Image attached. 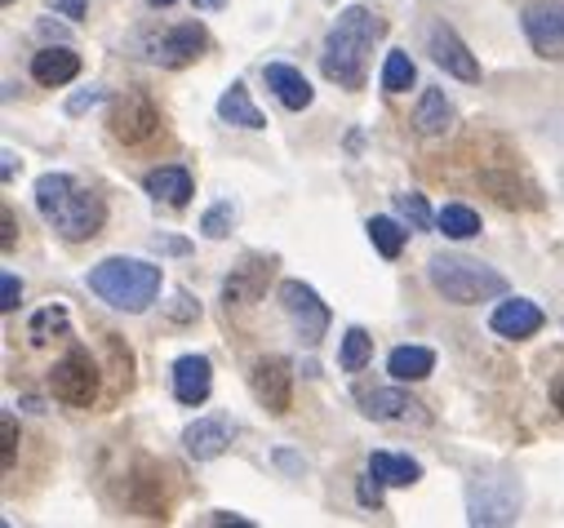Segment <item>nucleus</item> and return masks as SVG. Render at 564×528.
<instances>
[{"label":"nucleus","mask_w":564,"mask_h":528,"mask_svg":"<svg viewBox=\"0 0 564 528\" xmlns=\"http://www.w3.org/2000/svg\"><path fill=\"white\" fill-rule=\"evenodd\" d=\"M382 36H387V23L369 6H347L325 36L321 72L343 89H365V67H369L373 41H382Z\"/></svg>","instance_id":"1"},{"label":"nucleus","mask_w":564,"mask_h":528,"mask_svg":"<svg viewBox=\"0 0 564 528\" xmlns=\"http://www.w3.org/2000/svg\"><path fill=\"white\" fill-rule=\"evenodd\" d=\"M36 209L41 218L67 240V244H80V240H94L107 222V205L98 191L89 187H76L72 174H41L36 178Z\"/></svg>","instance_id":"2"},{"label":"nucleus","mask_w":564,"mask_h":528,"mask_svg":"<svg viewBox=\"0 0 564 528\" xmlns=\"http://www.w3.org/2000/svg\"><path fill=\"white\" fill-rule=\"evenodd\" d=\"M85 285L107 307L138 316L161 298V267H152V262H143V257H102L98 267H89Z\"/></svg>","instance_id":"3"},{"label":"nucleus","mask_w":564,"mask_h":528,"mask_svg":"<svg viewBox=\"0 0 564 528\" xmlns=\"http://www.w3.org/2000/svg\"><path fill=\"white\" fill-rule=\"evenodd\" d=\"M427 280L445 302H458V307H476V302H489V298L507 294L502 272L485 267V262H476V257H463V253H436L427 262Z\"/></svg>","instance_id":"4"},{"label":"nucleus","mask_w":564,"mask_h":528,"mask_svg":"<svg viewBox=\"0 0 564 528\" xmlns=\"http://www.w3.org/2000/svg\"><path fill=\"white\" fill-rule=\"evenodd\" d=\"M467 519L471 524H516L520 519V480L507 471L476 475L467 484Z\"/></svg>","instance_id":"5"},{"label":"nucleus","mask_w":564,"mask_h":528,"mask_svg":"<svg viewBox=\"0 0 564 528\" xmlns=\"http://www.w3.org/2000/svg\"><path fill=\"white\" fill-rule=\"evenodd\" d=\"M98 364L89 360L85 346H72L54 369H50V391L54 400L67 405V409H89L98 400Z\"/></svg>","instance_id":"6"},{"label":"nucleus","mask_w":564,"mask_h":528,"mask_svg":"<svg viewBox=\"0 0 564 528\" xmlns=\"http://www.w3.org/2000/svg\"><path fill=\"white\" fill-rule=\"evenodd\" d=\"M249 391H253V400L271 414V418H285L290 405H294V369L285 355H262L253 360L249 369Z\"/></svg>","instance_id":"7"},{"label":"nucleus","mask_w":564,"mask_h":528,"mask_svg":"<svg viewBox=\"0 0 564 528\" xmlns=\"http://www.w3.org/2000/svg\"><path fill=\"white\" fill-rule=\"evenodd\" d=\"M275 298H280V307H285V316L294 320V329H299V338H303L307 346H316V342L325 338V329H329V307L321 302V294H316L312 285H303V280H280Z\"/></svg>","instance_id":"8"},{"label":"nucleus","mask_w":564,"mask_h":528,"mask_svg":"<svg viewBox=\"0 0 564 528\" xmlns=\"http://www.w3.org/2000/svg\"><path fill=\"white\" fill-rule=\"evenodd\" d=\"M520 28L538 58L564 63V6L560 0H538V6H529L520 14Z\"/></svg>","instance_id":"9"},{"label":"nucleus","mask_w":564,"mask_h":528,"mask_svg":"<svg viewBox=\"0 0 564 528\" xmlns=\"http://www.w3.org/2000/svg\"><path fill=\"white\" fill-rule=\"evenodd\" d=\"M111 139L116 143H124V147H138V143H148L156 129H161V111L148 102V98H138V94H129V98H120L116 107H111Z\"/></svg>","instance_id":"10"},{"label":"nucleus","mask_w":564,"mask_h":528,"mask_svg":"<svg viewBox=\"0 0 564 528\" xmlns=\"http://www.w3.org/2000/svg\"><path fill=\"white\" fill-rule=\"evenodd\" d=\"M360 414L365 418H373V422H400V427H427L432 422V414L427 409H422L417 400H413V395L409 391H395V386H378V391H365L360 395Z\"/></svg>","instance_id":"11"},{"label":"nucleus","mask_w":564,"mask_h":528,"mask_svg":"<svg viewBox=\"0 0 564 528\" xmlns=\"http://www.w3.org/2000/svg\"><path fill=\"white\" fill-rule=\"evenodd\" d=\"M205 45H209V36H205L200 23H178V28H170L165 36H156V41L148 45V58H152L156 67L178 72V67L196 63V58L205 54Z\"/></svg>","instance_id":"12"},{"label":"nucleus","mask_w":564,"mask_h":528,"mask_svg":"<svg viewBox=\"0 0 564 528\" xmlns=\"http://www.w3.org/2000/svg\"><path fill=\"white\" fill-rule=\"evenodd\" d=\"M427 54H432V63L445 67L449 76H458V80H467V85L480 80L476 54L463 45V36H458L449 23H432V28H427Z\"/></svg>","instance_id":"13"},{"label":"nucleus","mask_w":564,"mask_h":528,"mask_svg":"<svg viewBox=\"0 0 564 528\" xmlns=\"http://www.w3.org/2000/svg\"><path fill=\"white\" fill-rule=\"evenodd\" d=\"M271 272H275L271 257H245L240 267L223 280V302H227V307H253V302L267 294Z\"/></svg>","instance_id":"14"},{"label":"nucleus","mask_w":564,"mask_h":528,"mask_svg":"<svg viewBox=\"0 0 564 528\" xmlns=\"http://www.w3.org/2000/svg\"><path fill=\"white\" fill-rule=\"evenodd\" d=\"M214 391V364L205 355H178L174 360V400L178 405H205Z\"/></svg>","instance_id":"15"},{"label":"nucleus","mask_w":564,"mask_h":528,"mask_svg":"<svg viewBox=\"0 0 564 528\" xmlns=\"http://www.w3.org/2000/svg\"><path fill=\"white\" fill-rule=\"evenodd\" d=\"M542 324H546V316H542V307L529 302V298H507V302L494 307V316H489V329H494L498 338H511V342L533 338Z\"/></svg>","instance_id":"16"},{"label":"nucleus","mask_w":564,"mask_h":528,"mask_svg":"<svg viewBox=\"0 0 564 528\" xmlns=\"http://www.w3.org/2000/svg\"><path fill=\"white\" fill-rule=\"evenodd\" d=\"M80 76V54L67 50V45H50L41 54H32V80L45 85V89H63Z\"/></svg>","instance_id":"17"},{"label":"nucleus","mask_w":564,"mask_h":528,"mask_svg":"<svg viewBox=\"0 0 564 528\" xmlns=\"http://www.w3.org/2000/svg\"><path fill=\"white\" fill-rule=\"evenodd\" d=\"M262 80H267V89L285 102L290 111H307L312 107V85H307V76L299 72V67H290V63H267L262 67Z\"/></svg>","instance_id":"18"},{"label":"nucleus","mask_w":564,"mask_h":528,"mask_svg":"<svg viewBox=\"0 0 564 528\" xmlns=\"http://www.w3.org/2000/svg\"><path fill=\"white\" fill-rule=\"evenodd\" d=\"M143 191H148L152 200H165L170 209H183V205L192 200V174H187L183 165H161V169H152V174L143 178Z\"/></svg>","instance_id":"19"},{"label":"nucleus","mask_w":564,"mask_h":528,"mask_svg":"<svg viewBox=\"0 0 564 528\" xmlns=\"http://www.w3.org/2000/svg\"><path fill=\"white\" fill-rule=\"evenodd\" d=\"M227 444H231V436H227V422H218V418H200V422H192V427L183 431V449H187L196 462L223 458Z\"/></svg>","instance_id":"20"},{"label":"nucleus","mask_w":564,"mask_h":528,"mask_svg":"<svg viewBox=\"0 0 564 528\" xmlns=\"http://www.w3.org/2000/svg\"><path fill=\"white\" fill-rule=\"evenodd\" d=\"M413 124H417L422 139H441L445 134V129L454 124V107H449L445 89H422L417 111H413Z\"/></svg>","instance_id":"21"},{"label":"nucleus","mask_w":564,"mask_h":528,"mask_svg":"<svg viewBox=\"0 0 564 528\" xmlns=\"http://www.w3.org/2000/svg\"><path fill=\"white\" fill-rule=\"evenodd\" d=\"M218 120L240 124V129H267V116L253 107V98H249L245 80H231V85L223 89V98H218Z\"/></svg>","instance_id":"22"},{"label":"nucleus","mask_w":564,"mask_h":528,"mask_svg":"<svg viewBox=\"0 0 564 528\" xmlns=\"http://www.w3.org/2000/svg\"><path fill=\"white\" fill-rule=\"evenodd\" d=\"M480 187H485L502 209H538V205H542V196H538L529 183H520V178H511V174H498V169L480 174Z\"/></svg>","instance_id":"23"},{"label":"nucleus","mask_w":564,"mask_h":528,"mask_svg":"<svg viewBox=\"0 0 564 528\" xmlns=\"http://www.w3.org/2000/svg\"><path fill=\"white\" fill-rule=\"evenodd\" d=\"M387 373L395 382H422L436 373V351L432 346H395L387 355Z\"/></svg>","instance_id":"24"},{"label":"nucleus","mask_w":564,"mask_h":528,"mask_svg":"<svg viewBox=\"0 0 564 528\" xmlns=\"http://www.w3.org/2000/svg\"><path fill=\"white\" fill-rule=\"evenodd\" d=\"M369 471H373L382 484H395V488H409V484L422 480V466H417L413 458H400V453H387V449L369 453Z\"/></svg>","instance_id":"25"},{"label":"nucleus","mask_w":564,"mask_h":528,"mask_svg":"<svg viewBox=\"0 0 564 528\" xmlns=\"http://www.w3.org/2000/svg\"><path fill=\"white\" fill-rule=\"evenodd\" d=\"M369 240H373V249L387 257V262H395L400 253H404V240H409V231L395 222V218H369Z\"/></svg>","instance_id":"26"},{"label":"nucleus","mask_w":564,"mask_h":528,"mask_svg":"<svg viewBox=\"0 0 564 528\" xmlns=\"http://www.w3.org/2000/svg\"><path fill=\"white\" fill-rule=\"evenodd\" d=\"M436 227H441L449 240H471V235H480V213L467 209V205H445V209L436 213Z\"/></svg>","instance_id":"27"},{"label":"nucleus","mask_w":564,"mask_h":528,"mask_svg":"<svg viewBox=\"0 0 564 528\" xmlns=\"http://www.w3.org/2000/svg\"><path fill=\"white\" fill-rule=\"evenodd\" d=\"M369 360H373V338H369L360 324H356V329H347V333H343V351H338L343 373H360Z\"/></svg>","instance_id":"28"},{"label":"nucleus","mask_w":564,"mask_h":528,"mask_svg":"<svg viewBox=\"0 0 564 528\" xmlns=\"http://www.w3.org/2000/svg\"><path fill=\"white\" fill-rule=\"evenodd\" d=\"M413 76H417V72H413V58H409L404 50H391L387 63H382V89H387V94H404V89L413 85Z\"/></svg>","instance_id":"29"},{"label":"nucleus","mask_w":564,"mask_h":528,"mask_svg":"<svg viewBox=\"0 0 564 528\" xmlns=\"http://www.w3.org/2000/svg\"><path fill=\"white\" fill-rule=\"evenodd\" d=\"M395 213H400L404 222H413L417 231H427V227L436 222L432 209H427V200H422L417 191H400V196H395Z\"/></svg>","instance_id":"30"},{"label":"nucleus","mask_w":564,"mask_h":528,"mask_svg":"<svg viewBox=\"0 0 564 528\" xmlns=\"http://www.w3.org/2000/svg\"><path fill=\"white\" fill-rule=\"evenodd\" d=\"M231 218H236V209H231V200H218L205 218H200V231L209 235V240H223L227 231H231Z\"/></svg>","instance_id":"31"},{"label":"nucleus","mask_w":564,"mask_h":528,"mask_svg":"<svg viewBox=\"0 0 564 528\" xmlns=\"http://www.w3.org/2000/svg\"><path fill=\"white\" fill-rule=\"evenodd\" d=\"M58 329H67V311L63 307H45L41 316H32V342H45Z\"/></svg>","instance_id":"32"},{"label":"nucleus","mask_w":564,"mask_h":528,"mask_svg":"<svg viewBox=\"0 0 564 528\" xmlns=\"http://www.w3.org/2000/svg\"><path fill=\"white\" fill-rule=\"evenodd\" d=\"M356 497H360V506L378 510V506H382V480H378L373 471H365V475H360V484H356Z\"/></svg>","instance_id":"33"},{"label":"nucleus","mask_w":564,"mask_h":528,"mask_svg":"<svg viewBox=\"0 0 564 528\" xmlns=\"http://www.w3.org/2000/svg\"><path fill=\"white\" fill-rule=\"evenodd\" d=\"M0 440H6V444H0V462H6V471L14 466V449H19V431H14V418L6 414V418H0Z\"/></svg>","instance_id":"34"},{"label":"nucleus","mask_w":564,"mask_h":528,"mask_svg":"<svg viewBox=\"0 0 564 528\" xmlns=\"http://www.w3.org/2000/svg\"><path fill=\"white\" fill-rule=\"evenodd\" d=\"M19 298H23V280L14 276V272H6V280H0V311H14L19 307Z\"/></svg>","instance_id":"35"},{"label":"nucleus","mask_w":564,"mask_h":528,"mask_svg":"<svg viewBox=\"0 0 564 528\" xmlns=\"http://www.w3.org/2000/svg\"><path fill=\"white\" fill-rule=\"evenodd\" d=\"M50 6H54V14H63V19H85L89 0H50Z\"/></svg>","instance_id":"36"},{"label":"nucleus","mask_w":564,"mask_h":528,"mask_svg":"<svg viewBox=\"0 0 564 528\" xmlns=\"http://www.w3.org/2000/svg\"><path fill=\"white\" fill-rule=\"evenodd\" d=\"M174 302H178V307H174V311H170V316H174V320H196V316H200V307H196V302H192V294H178V298H174Z\"/></svg>","instance_id":"37"},{"label":"nucleus","mask_w":564,"mask_h":528,"mask_svg":"<svg viewBox=\"0 0 564 528\" xmlns=\"http://www.w3.org/2000/svg\"><path fill=\"white\" fill-rule=\"evenodd\" d=\"M0 227H6V231H0V249L10 253V249H14V231H19V222H14V213H10V209L0 213Z\"/></svg>","instance_id":"38"},{"label":"nucleus","mask_w":564,"mask_h":528,"mask_svg":"<svg viewBox=\"0 0 564 528\" xmlns=\"http://www.w3.org/2000/svg\"><path fill=\"white\" fill-rule=\"evenodd\" d=\"M209 524H253V519L249 515H231V510H214Z\"/></svg>","instance_id":"39"},{"label":"nucleus","mask_w":564,"mask_h":528,"mask_svg":"<svg viewBox=\"0 0 564 528\" xmlns=\"http://www.w3.org/2000/svg\"><path fill=\"white\" fill-rule=\"evenodd\" d=\"M551 405H555V409H560V418H564V373L551 382Z\"/></svg>","instance_id":"40"},{"label":"nucleus","mask_w":564,"mask_h":528,"mask_svg":"<svg viewBox=\"0 0 564 528\" xmlns=\"http://www.w3.org/2000/svg\"><path fill=\"white\" fill-rule=\"evenodd\" d=\"M98 98H102V94H98V89H89V94H80V98H72V111H85V107H94Z\"/></svg>","instance_id":"41"},{"label":"nucleus","mask_w":564,"mask_h":528,"mask_svg":"<svg viewBox=\"0 0 564 528\" xmlns=\"http://www.w3.org/2000/svg\"><path fill=\"white\" fill-rule=\"evenodd\" d=\"M192 6H196L200 14H214V10H223V6H227V0H192Z\"/></svg>","instance_id":"42"},{"label":"nucleus","mask_w":564,"mask_h":528,"mask_svg":"<svg viewBox=\"0 0 564 528\" xmlns=\"http://www.w3.org/2000/svg\"><path fill=\"white\" fill-rule=\"evenodd\" d=\"M156 249H170V253H187V244H183V240H161V235H156Z\"/></svg>","instance_id":"43"},{"label":"nucleus","mask_w":564,"mask_h":528,"mask_svg":"<svg viewBox=\"0 0 564 528\" xmlns=\"http://www.w3.org/2000/svg\"><path fill=\"white\" fill-rule=\"evenodd\" d=\"M148 6H152V10H165V6H174V0H148Z\"/></svg>","instance_id":"44"},{"label":"nucleus","mask_w":564,"mask_h":528,"mask_svg":"<svg viewBox=\"0 0 564 528\" xmlns=\"http://www.w3.org/2000/svg\"><path fill=\"white\" fill-rule=\"evenodd\" d=\"M6 6H14V0H6Z\"/></svg>","instance_id":"45"}]
</instances>
